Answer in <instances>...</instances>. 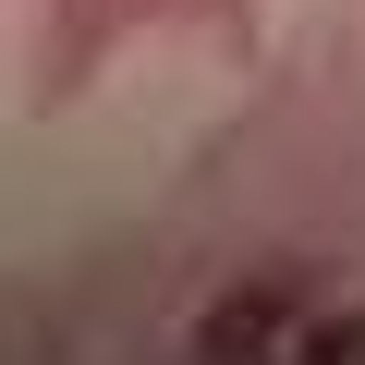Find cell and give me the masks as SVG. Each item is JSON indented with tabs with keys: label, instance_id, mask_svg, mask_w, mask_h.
Listing matches in <instances>:
<instances>
[{
	"label": "cell",
	"instance_id": "cell-1",
	"mask_svg": "<svg viewBox=\"0 0 365 365\" xmlns=\"http://www.w3.org/2000/svg\"><path fill=\"white\" fill-rule=\"evenodd\" d=\"M280 341H292V292H280V280H244V292H220V304H207L195 365H268Z\"/></svg>",
	"mask_w": 365,
	"mask_h": 365
},
{
	"label": "cell",
	"instance_id": "cell-2",
	"mask_svg": "<svg viewBox=\"0 0 365 365\" xmlns=\"http://www.w3.org/2000/svg\"><path fill=\"white\" fill-rule=\"evenodd\" d=\"M292 365H365V304H329V317H292Z\"/></svg>",
	"mask_w": 365,
	"mask_h": 365
}]
</instances>
